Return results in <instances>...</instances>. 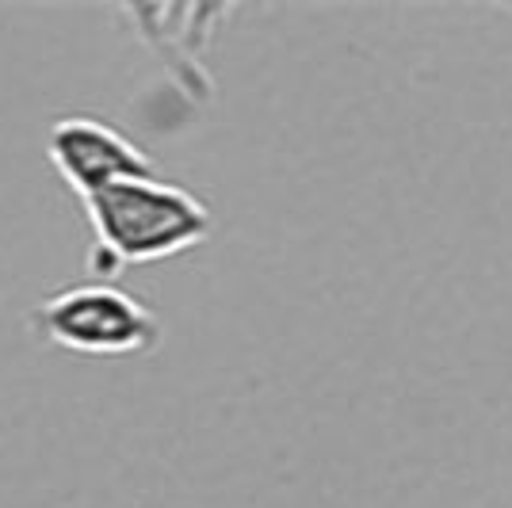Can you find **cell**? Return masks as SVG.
Returning a JSON list of instances; mask_svg holds the SVG:
<instances>
[{"label":"cell","instance_id":"3","mask_svg":"<svg viewBox=\"0 0 512 508\" xmlns=\"http://www.w3.org/2000/svg\"><path fill=\"white\" fill-rule=\"evenodd\" d=\"M46 157L77 199L134 176H157L150 153L96 115H62L46 130Z\"/></svg>","mask_w":512,"mask_h":508},{"label":"cell","instance_id":"2","mask_svg":"<svg viewBox=\"0 0 512 508\" xmlns=\"http://www.w3.org/2000/svg\"><path fill=\"white\" fill-rule=\"evenodd\" d=\"M31 333L77 356H142L161 344V318L115 283H77L31 310Z\"/></svg>","mask_w":512,"mask_h":508},{"label":"cell","instance_id":"1","mask_svg":"<svg viewBox=\"0 0 512 508\" xmlns=\"http://www.w3.org/2000/svg\"><path fill=\"white\" fill-rule=\"evenodd\" d=\"M92 226V276H115L130 264L188 253L214 233L211 207L161 176H134L81 199Z\"/></svg>","mask_w":512,"mask_h":508},{"label":"cell","instance_id":"4","mask_svg":"<svg viewBox=\"0 0 512 508\" xmlns=\"http://www.w3.org/2000/svg\"><path fill=\"white\" fill-rule=\"evenodd\" d=\"M142 43L157 50L176 88L192 100L211 96V73H207V46L214 31L234 16L230 4H130L123 8Z\"/></svg>","mask_w":512,"mask_h":508}]
</instances>
